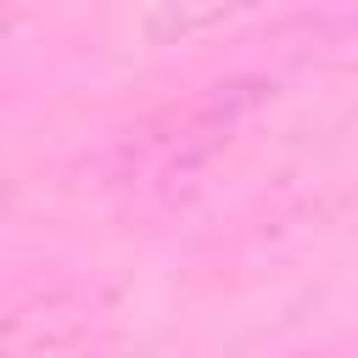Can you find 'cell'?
<instances>
[{
  "label": "cell",
  "mask_w": 358,
  "mask_h": 358,
  "mask_svg": "<svg viewBox=\"0 0 358 358\" xmlns=\"http://www.w3.org/2000/svg\"><path fill=\"white\" fill-rule=\"evenodd\" d=\"M241 6H252V0H157L151 17H145V39L151 45H179V39L235 17Z\"/></svg>",
  "instance_id": "cell-2"
},
{
  "label": "cell",
  "mask_w": 358,
  "mask_h": 358,
  "mask_svg": "<svg viewBox=\"0 0 358 358\" xmlns=\"http://www.w3.org/2000/svg\"><path fill=\"white\" fill-rule=\"evenodd\" d=\"M268 78H229V84H213L207 95H196L185 112H168L173 134L157 145V173L162 179H179V173H196L207 157H218L235 129L268 101Z\"/></svg>",
  "instance_id": "cell-1"
}]
</instances>
